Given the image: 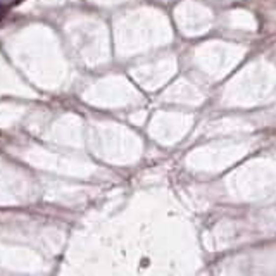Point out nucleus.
Masks as SVG:
<instances>
[{"instance_id": "f03ea898", "label": "nucleus", "mask_w": 276, "mask_h": 276, "mask_svg": "<svg viewBox=\"0 0 276 276\" xmlns=\"http://www.w3.org/2000/svg\"><path fill=\"white\" fill-rule=\"evenodd\" d=\"M19 2H21V0H14V4H19Z\"/></svg>"}, {"instance_id": "f257e3e1", "label": "nucleus", "mask_w": 276, "mask_h": 276, "mask_svg": "<svg viewBox=\"0 0 276 276\" xmlns=\"http://www.w3.org/2000/svg\"><path fill=\"white\" fill-rule=\"evenodd\" d=\"M5 12H7V7H5V5H0V21H2V19H4Z\"/></svg>"}]
</instances>
